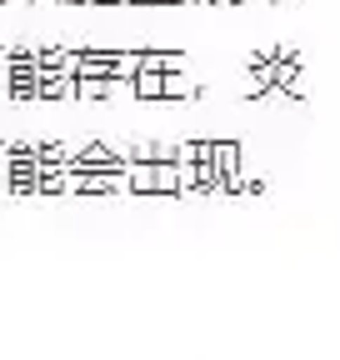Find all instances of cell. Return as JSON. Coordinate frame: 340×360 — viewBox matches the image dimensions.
I'll return each mask as SVG.
<instances>
[]
</instances>
